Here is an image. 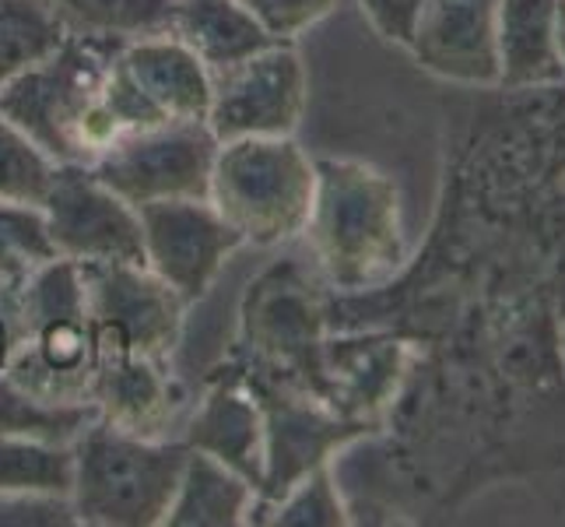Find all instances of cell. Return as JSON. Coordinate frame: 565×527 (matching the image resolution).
Instances as JSON below:
<instances>
[{"label": "cell", "instance_id": "4fadbf2b", "mask_svg": "<svg viewBox=\"0 0 565 527\" xmlns=\"http://www.w3.org/2000/svg\"><path fill=\"white\" fill-rule=\"evenodd\" d=\"M193 451H204L239 472L260 493L264 482V412L236 359L207 377V387L180 436Z\"/></svg>", "mask_w": 565, "mask_h": 527}, {"label": "cell", "instance_id": "9c48e42d", "mask_svg": "<svg viewBox=\"0 0 565 527\" xmlns=\"http://www.w3.org/2000/svg\"><path fill=\"white\" fill-rule=\"evenodd\" d=\"M309 99V74L291 43H270L246 61L211 71V106L204 124L218 141L288 138Z\"/></svg>", "mask_w": 565, "mask_h": 527}, {"label": "cell", "instance_id": "7a4b0ae2", "mask_svg": "<svg viewBox=\"0 0 565 527\" xmlns=\"http://www.w3.org/2000/svg\"><path fill=\"white\" fill-rule=\"evenodd\" d=\"M190 446L95 419L74 440V514L88 527H162Z\"/></svg>", "mask_w": 565, "mask_h": 527}, {"label": "cell", "instance_id": "6da1fadb", "mask_svg": "<svg viewBox=\"0 0 565 527\" xmlns=\"http://www.w3.org/2000/svg\"><path fill=\"white\" fill-rule=\"evenodd\" d=\"M124 50L113 35H67L64 46L0 88V113L56 166H92L120 141L106 109V82Z\"/></svg>", "mask_w": 565, "mask_h": 527}, {"label": "cell", "instance_id": "5b68a950", "mask_svg": "<svg viewBox=\"0 0 565 527\" xmlns=\"http://www.w3.org/2000/svg\"><path fill=\"white\" fill-rule=\"evenodd\" d=\"M323 275L338 288H359L394 257V208L373 172L323 159L317 162V193L306 232Z\"/></svg>", "mask_w": 565, "mask_h": 527}, {"label": "cell", "instance_id": "d4e9b609", "mask_svg": "<svg viewBox=\"0 0 565 527\" xmlns=\"http://www.w3.org/2000/svg\"><path fill=\"white\" fill-rule=\"evenodd\" d=\"M239 4L257 18L270 39L291 43L309 25H317L334 8V0H239Z\"/></svg>", "mask_w": 565, "mask_h": 527}, {"label": "cell", "instance_id": "8992f818", "mask_svg": "<svg viewBox=\"0 0 565 527\" xmlns=\"http://www.w3.org/2000/svg\"><path fill=\"white\" fill-rule=\"evenodd\" d=\"M85 282L95 373L124 359L169 362L183 338L186 303L148 264H77Z\"/></svg>", "mask_w": 565, "mask_h": 527}, {"label": "cell", "instance_id": "277c9868", "mask_svg": "<svg viewBox=\"0 0 565 527\" xmlns=\"http://www.w3.org/2000/svg\"><path fill=\"white\" fill-rule=\"evenodd\" d=\"M4 373L50 401H92V330L82 267L53 257L25 282V327Z\"/></svg>", "mask_w": 565, "mask_h": 527}, {"label": "cell", "instance_id": "30bf717a", "mask_svg": "<svg viewBox=\"0 0 565 527\" xmlns=\"http://www.w3.org/2000/svg\"><path fill=\"white\" fill-rule=\"evenodd\" d=\"M43 219L56 257L74 264H145L138 208L113 193L88 166H56Z\"/></svg>", "mask_w": 565, "mask_h": 527}, {"label": "cell", "instance_id": "8fae6325", "mask_svg": "<svg viewBox=\"0 0 565 527\" xmlns=\"http://www.w3.org/2000/svg\"><path fill=\"white\" fill-rule=\"evenodd\" d=\"M145 264L177 296L193 306L201 303L222 267L243 250L239 232L232 229L207 198H177L138 208Z\"/></svg>", "mask_w": 565, "mask_h": 527}, {"label": "cell", "instance_id": "52a82bcc", "mask_svg": "<svg viewBox=\"0 0 565 527\" xmlns=\"http://www.w3.org/2000/svg\"><path fill=\"white\" fill-rule=\"evenodd\" d=\"M236 359L257 373L309 390L330 404L323 373L320 309L313 288L299 278L296 264L267 267L246 285L239 309V351Z\"/></svg>", "mask_w": 565, "mask_h": 527}, {"label": "cell", "instance_id": "7c38bea8", "mask_svg": "<svg viewBox=\"0 0 565 527\" xmlns=\"http://www.w3.org/2000/svg\"><path fill=\"white\" fill-rule=\"evenodd\" d=\"M239 366L264 412V482L257 503H275L299 478L327 464L330 451L348 436V425L330 415L327 401L309 390L257 373L246 362Z\"/></svg>", "mask_w": 565, "mask_h": 527}, {"label": "cell", "instance_id": "83f0119b", "mask_svg": "<svg viewBox=\"0 0 565 527\" xmlns=\"http://www.w3.org/2000/svg\"><path fill=\"white\" fill-rule=\"evenodd\" d=\"M362 8L386 35L404 39L415 32V22L422 14V0H362Z\"/></svg>", "mask_w": 565, "mask_h": 527}, {"label": "cell", "instance_id": "ffe728a7", "mask_svg": "<svg viewBox=\"0 0 565 527\" xmlns=\"http://www.w3.org/2000/svg\"><path fill=\"white\" fill-rule=\"evenodd\" d=\"M74 443L0 436V493L71 496Z\"/></svg>", "mask_w": 565, "mask_h": 527}, {"label": "cell", "instance_id": "4316f807", "mask_svg": "<svg viewBox=\"0 0 565 527\" xmlns=\"http://www.w3.org/2000/svg\"><path fill=\"white\" fill-rule=\"evenodd\" d=\"M25 327V282L0 285V373L11 366Z\"/></svg>", "mask_w": 565, "mask_h": 527}, {"label": "cell", "instance_id": "ac0fdd59", "mask_svg": "<svg viewBox=\"0 0 565 527\" xmlns=\"http://www.w3.org/2000/svg\"><path fill=\"white\" fill-rule=\"evenodd\" d=\"M99 419L92 401L67 404L39 398L8 373H0V436H25L43 443H74L85 429Z\"/></svg>", "mask_w": 565, "mask_h": 527}, {"label": "cell", "instance_id": "2e32d148", "mask_svg": "<svg viewBox=\"0 0 565 527\" xmlns=\"http://www.w3.org/2000/svg\"><path fill=\"white\" fill-rule=\"evenodd\" d=\"M253 506H257L253 482L218 457L190 446L162 527H243L249 524Z\"/></svg>", "mask_w": 565, "mask_h": 527}, {"label": "cell", "instance_id": "44dd1931", "mask_svg": "<svg viewBox=\"0 0 565 527\" xmlns=\"http://www.w3.org/2000/svg\"><path fill=\"white\" fill-rule=\"evenodd\" d=\"M71 35L141 39L169 29L172 0H50Z\"/></svg>", "mask_w": 565, "mask_h": 527}, {"label": "cell", "instance_id": "484cf974", "mask_svg": "<svg viewBox=\"0 0 565 527\" xmlns=\"http://www.w3.org/2000/svg\"><path fill=\"white\" fill-rule=\"evenodd\" d=\"M0 527H82L71 496L0 493Z\"/></svg>", "mask_w": 565, "mask_h": 527}, {"label": "cell", "instance_id": "e0dca14e", "mask_svg": "<svg viewBox=\"0 0 565 527\" xmlns=\"http://www.w3.org/2000/svg\"><path fill=\"white\" fill-rule=\"evenodd\" d=\"M166 32L198 53V61L207 71H222L236 61H246V56L270 43H278L239 0H172Z\"/></svg>", "mask_w": 565, "mask_h": 527}, {"label": "cell", "instance_id": "5bb4252c", "mask_svg": "<svg viewBox=\"0 0 565 527\" xmlns=\"http://www.w3.org/2000/svg\"><path fill=\"white\" fill-rule=\"evenodd\" d=\"M183 401V387L162 359H124L99 369L92 380V404L99 408V419L138 436H169Z\"/></svg>", "mask_w": 565, "mask_h": 527}, {"label": "cell", "instance_id": "603a6c76", "mask_svg": "<svg viewBox=\"0 0 565 527\" xmlns=\"http://www.w3.org/2000/svg\"><path fill=\"white\" fill-rule=\"evenodd\" d=\"M53 257L43 208L0 204V285L29 282L32 271Z\"/></svg>", "mask_w": 565, "mask_h": 527}, {"label": "cell", "instance_id": "d6986e66", "mask_svg": "<svg viewBox=\"0 0 565 527\" xmlns=\"http://www.w3.org/2000/svg\"><path fill=\"white\" fill-rule=\"evenodd\" d=\"M67 35L50 0H0V88L61 50Z\"/></svg>", "mask_w": 565, "mask_h": 527}, {"label": "cell", "instance_id": "cb8c5ba5", "mask_svg": "<svg viewBox=\"0 0 565 527\" xmlns=\"http://www.w3.org/2000/svg\"><path fill=\"white\" fill-rule=\"evenodd\" d=\"M270 524V527H327L344 524L338 489L327 475V464L299 478L291 489L275 503H257L249 514V524Z\"/></svg>", "mask_w": 565, "mask_h": 527}, {"label": "cell", "instance_id": "7402d4cb", "mask_svg": "<svg viewBox=\"0 0 565 527\" xmlns=\"http://www.w3.org/2000/svg\"><path fill=\"white\" fill-rule=\"evenodd\" d=\"M56 162L29 134L0 113V204L43 208Z\"/></svg>", "mask_w": 565, "mask_h": 527}, {"label": "cell", "instance_id": "ba28073f", "mask_svg": "<svg viewBox=\"0 0 565 527\" xmlns=\"http://www.w3.org/2000/svg\"><path fill=\"white\" fill-rule=\"evenodd\" d=\"M218 138L204 120H169L124 134L88 169L134 208L177 198H207Z\"/></svg>", "mask_w": 565, "mask_h": 527}, {"label": "cell", "instance_id": "9a60e30c", "mask_svg": "<svg viewBox=\"0 0 565 527\" xmlns=\"http://www.w3.org/2000/svg\"><path fill=\"white\" fill-rule=\"evenodd\" d=\"M120 64L166 120H204L211 106V71L177 35L154 32L127 39Z\"/></svg>", "mask_w": 565, "mask_h": 527}, {"label": "cell", "instance_id": "3957f363", "mask_svg": "<svg viewBox=\"0 0 565 527\" xmlns=\"http://www.w3.org/2000/svg\"><path fill=\"white\" fill-rule=\"evenodd\" d=\"M317 193V162L288 138L218 141L207 201L239 232L243 246H281L306 232Z\"/></svg>", "mask_w": 565, "mask_h": 527}]
</instances>
